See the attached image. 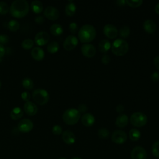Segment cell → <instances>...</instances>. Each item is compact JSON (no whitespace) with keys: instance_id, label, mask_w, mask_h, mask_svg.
Listing matches in <instances>:
<instances>
[{"instance_id":"obj_1","label":"cell","mask_w":159,"mask_h":159,"mask_svg":"<svg viewBox=\"0 0 159 159\" xmlns=\"http://www.w3.org/2000/svg\"><path fill=\"white\" fill-rule=\"evenodd\" d=\"M9 10L13 17L22 18L28 14L29 4L26 0H15L11 4Z\"/></svg>"},{"instance_id":"obj_2","label":"cell","mask_w":159,"mask_h":159,"mask_svg":"<svg viewBox=\"0 0 159 159\" xmlns=\"http://www.w3.org/2000/svg\"><path fill=\"white\" fill-rule=\"evenodd\" d=\"M78 35L80 42L88 43L95 39L96 30L93 25L89 24H84L79 29Z\"/></svg>"},{"instance_id":"obj_3","label":"cell","mask_w":159,"mask_h":159,"mask_svg":"<svg viewBox=\"0 0 159 159\" xmlns=\"http://www.w3.org/2000/svg\"><path fill=\"white\" fill-rule=\"evenodd\" d=\"M111 50L115 55L123 56L129 50V44L126 40L122 39H117L111 45Z\"/></svg>"},{"instance_id":"obj_4","label":"cell","mask_w":159,"mask_h":159,"mask_svg":"<svg viewBox=\"0 0 159 159\" xmlns=\"http://www.w3.org/2000/svg\"><path fill=\"white\" fill-rule=\"evenodd\" d=\"M62 117L65 123L70 125H73L79 121L81 114L78 109L75 108H69L63 112Z\"/></svg>"},{"instance_id":"obj_5","label":"cell","mask_w":159,"mask_h":159,"mask_svg":"<svg viewBox=\"0 0 159 159\" xmlns=\"http://www.w3.org/2000/svg\"><path fill=\"white\" fill-rule=\"evenodd\" d=\"M34 101L39 105H44L49 100L48 93L44 89L39 88L35 89L32 93Z\"/></svg>"},{"instance_id":"obj_6","label":"cell","mask_w":159,"mask_h":159,"mask_svg":"<svg viewBox=\"0 0 159 159\" xmlns=\"http://www.w3.org/2000/svg\"><path fill=\"white\" fill-rule=\"evenodd\" d=\"M130 122L133 126L141 127L147 124V116L142 112H135L131 115Z\"/></svg>"},{"instance_id":"obj_7","label":"cell","mask_w":159,"mask_h":159,"mask_svg":"<svg viewBox=\"0 0 159 159\" xmlns=\"http://www.w3.org/2000/svg\"><path fill=\"white\" fill-rule=\"evenodd\" d=\"M127 139V134L121 130H117L113 132L111 136L112 141L117 144H122Z\"/></svg>"},{"instance_id":"obj_8","label":"cell","mask_w":159,"mask_h":159,"mask_svg":"<svg viewBox=\"0 0 159 159\" xmlns=\"http://www.w3.org/2000/svg\"><path fill=\"white\" fill-rule=\"evenodd\" d=\"M78 43V38L74 35H69L65 39L63 46L66 50H71L76 47Z\"/></svg>"},{"instance_id":"obj_9","label":"cell","mask_w":159,"mask_h":159,"mask_svg":"<svg viewBox=\"0 0 159 159\" xmlns=\"http://www.w3.org/2000/svg\"><path fill=\"white\" fill-rule=\"evenodd\" d=\"M34 127L32 121L29 119H23L18 123L17 128L19 130L23 133H27L32 130Z\"/></svg>"},{"instance_id":"obj_10","label":"cell","mask_w":159,"mask_h":159,"mask_svg":"<svg viewBox=\"0 0 159 159\" xmlns=\"http://www.w3.org/2000/svg\"><path fill=\"white\" fill-rule=\"evenodd\" d=\"M43 14L47 19L52 20H57L60 16L59 11L52 6H47L44 10Z\"/></svg>"},{"instance_id":"obj_11","label":"cell","mask_w":159,"mask_h":159,"mask_svg":"<svg viewBox=\"0 0 159 159\" xmlns=\"http://www.w3.org/2000/svg\"><path fill=\"white\" fill-rule=\"evenodd\" d=\"M35 43L39 45L42 46L47 44L50 40V35L48 32L45 31H41L38 32L34 38Z\"/></svg>"},{"instance_id":"obj_12","label":"cell","mask_w":159,"mask_h":159,"mask_svg":"<svg viewBox=\"0 0 159 159\" xmlns=\"http://www.w3.org/2000/svg\"><path fill=\"white\" fill-rule=\"evenodd\" d=\"M130 156L132 159H146L147 152L143 147L137 146L132 150Z\"/></svg>"},{"instance_id":"obj_13","label":"cell","mask_w":159,"mask_h":159,"mask_svg":"<svg viewBox=\"0 0 159 159\" xmlns=\"http://www.w3.org/2000/svg\"><path fill=\"white\" fill-rule=\"evenodd\" d=\"M104 34L109 39H114L118 35L117 27L111 24H107L103 28Z\"/></svg>"},{"instance_id":"obj_14","label":"cell","mask_w":159,"mask_h":159,"mask_svg":"<svg viewBox=\"0 0 159 159\" xmlns=\"http://www.w3.org/2000/svg\"><path fill=\"white\" fill-rule=\"evenodd\" d=\"M81 51L82 54L88 58L93 57L96 53V47L91 43H84L81 47Z\"/></svg>"},{"instance_id":"obj_15","label":"cell","mask_w":159,"mask_h":159,"mask_svg":"<svg viewBox=\"0 0 159 159\" xmlns=\"http://www.w3.org/2000/svg\"><path fill=\"white\" fill-rule=\"evenodd\" d=\"M81 121L83 125L86 127H91L95 122V118L94 116L89 112L83 114L81 117Z\"/></svg>"},{"instance_id":"obj_16","label":"cell","mask_w":159,"mask_h":159,"mask_svg":"<svg viewBox=\"0 0 159 159\" xmlns=\"http://www.w3.org/2000/svg\"><path fill=\"white\" fill-rule=\"evenodd\" d=\"M24 110L29 116H34L37 112V106L32 101H27L24 105Z\"/></svg>"},{"instance_id":"obj_17","label":"cell","mask_w":159,"mask_h":159,"mask_svg":"<svg viewBox=\"0 0 159 159\" xmlns=\"http://www.w3.org/2000/svg\"><path fill=\"white\" fill-rule=\"evenodd\" d=\"M62 139L65 143L71 145L75 142L76 136L73 132L67 130L62 133Z\"/></svg>"},{"instance_id":"obj_18","label":"cell","mask_w":159,"mask_h":159,"mask_svg":"<svg viewBox=\"0 0 159 159\" xmlns=\"http://www.w3.org/2000/svg\"><path fill=\"white\" fill-rule=\"evenodd\" d=\"M143 27L144 30L149 34H153L155 32L157 29L156 24L152 19H147L143 24Z\"/></svg>"},{"instance_id":"obj_19","label":"cell","mask_w":159,"mask_h":159,"mask_svg":"<svg viewBox=\"0 0 159 159\" xmlns=\"http://www.w3.org/2000/svg\"><path fill=\"white\" fill-rule=\"evenodd\" d=\"M31 55L32 58L35 60L40 61L44 58L45 53L42 48L39 47H35L32 48L31 51Z\"/></svg>"},{"instance_id":"obj_20","label":"cell","mask_w":159,"mask_h":159,"mask_svg":"<svg viewBox=\"0 0 159 159\" xmlns=\"http://www.w3.org/2000/svg\"><path fill=\"white\" fill-rule=\"evenodd\" d=\"M129 122L128 116L125 114H120L116 119V125L120 128L125 127Z\"/></svg>"},{"instance_id":"obj_21","label":"cell","mask_w":159,"mask_h":159,"mask_svg":"<svg viewBox=\"0 0 159 159\" xmlns=\"http://www.w3.org/2000/svg\"><path fill=\"white\" fill-rule=\"evenodd\" d=\"M111 48V43L109 40L102 39L98 44V49L101 52L106 53Z\"/></svg>"},{"instance_id":"obj_22","label":"cell","mask_w":159,"mask_h":159,"mask_svg":"<svg viewBox=\"0 0 159 159\" xmlns=\"http://www.w3.org/2000/svg\"><path fill=\"white\" fill-rule=\"evenodd\" d=\"M24 114L23 110L19 107H14L10 112V117L13 120H18L20 119Z\"/></svg>"},{"instance_id":"obj_23","label":"cell","mask_w":159,"mask_h":159,"mask_svg":"<svg viewBox=\"0 0 159 159\" xmlns=\"http://www.w3.org/2000/svg\"><path fill=\"white\" fill-rule=\"evenodd\" d=\"M30 8L34 13L39 14L43 11V6L41 1L39 0H35L31 2Z\"/></svg>"},{"instance_id":"obj_24","label":"cell","mask_w":159,"mask_h":159,"mask_svg":"<svg viewBox=\"0 0 159 159\" xmlns=\"http://www.w3.org/2000/svg\"><path fill=\"white\" fill-rule=\"evenodd\" d=\"M50 30L52 35H53L55 36H58L63 34V28L60 24L55 23V24H52L50 26Z\"/></svg>"},{"instance_id":"obj_25","label":"cell","mask_w":159,"mask_h":159,"mask_svg":"<svg viewBox=\"0 0 159 159\" xmlns=\"http://www.w3.org/2000/svg\"><path fill=\"white\" fill-rule=\"evenodd\" d=\"M76 6L73 1H70L65 6V13L68 16H73L76 12Z\"/></svg>"},{"instance_id":"obj_26","label":"cell","mask_w":159,"mask_h":159,"mask_svg":"<svg viewBox=\"0 0 159 159\" xmlns=\"http://www.w3.org/2000/svg\"><path fill=\"white\" fill-rule=\"evenodd\" d=\"M129 136L131 140L137 141L140 139L141 137V133L138 129L135 128H133L130 130L129 132Z\"/></svg>"},{"instance_id":"obj_27","label":"cell","mask_w":159,"mask_h":159,"mask_svg":"<svg viewBox=\"0 0 159 159\" xmlns=\"http://www.w3.org/2000/svg\"><path fill=\"white\" fill-rule=\"evenodd\" d=\"M60 46L58 43L57 41H52L50 42L48 45H47V50L48 52L51 53H55L56 52H57L59 50Z\"/></svg>"},{"instance_id":"obj_28","label":"cell","mask_w":159,"mask_h":159,"mask_svg":"<svg viewBox=\"0 0 159 159\" xmlns=\"http://www.w3.org/2000/svg\"><path fill=\"white\" fill-rule=\"evenodd\" d=\"M8 29L12 31V32H16L17 31L19 27H20V24L19 22L16 20L14 19H11V20L9 21L8 24H7Z\"/></svg>"},{"instance_id":"obj_29","label":"cell","mask_w":159,"mask_h":159,"mask_svg":"<svg viewBox=\"0 0 159 159\" xmlns=\"http://www.w3.org/2000/svg\"><path fill=\"white\" fill-rule=\"evenodd\" d=\"M119 35L122 38H127L130 34V29L128 25H124L119 29Z\"/></svg>"},{"instance_id":"obj_30","label":"cell","mask_w":159,"mask_h":159,"mask_svg":"<svg viewBox=\"0 0 159 159\" xmlns=\"http://www.w3.org/2000/svg\"><path fill=\"white\" fill-rule=\"evenodd\" d=\"M22 86L27 89H32L34 88V82L30 78H24L22 81Z\"/></svg>"},{"instance_id":"obj_31","label":"cell","mask_w":159,"mask_h":159,"mask_svg":"<svg viewBox=\"0 0 159 159\" xmlns=\"http://www.w3.org/2000/svg\"><path fill=\"white\" fill-rule=\"evenodd\" d=\"M109 131L106 128L104 127L100 128L98 130V136L102 139H105L107 138L109 136Z\"/></svg>"},{"instance_id":"obj_32","label":"cell","mask_w":159,"mask_h":159,"mask_svg":"<svg viewBox=\"0 0 159 159\" xmlns=\"http://www.w3.org/2000/svg\"><path fill=\"white\" fill-rule=\"evenodd\" d=\"M34 44V42L31 39H26L22 42V47L25 50L30 49Z\"/></svg>"},{"instance_id":"obj_33","label":"cell","mask_w":159,"mask_h":159,"mask_svg":"<svg viewBox=\"0 0 159 159\" xmlns=\"http://www.w3.org/2000/svg\"><path fill=\"white\" fill-rule=\"evenodd\" d=\"M152 152L155 157L159 158V140L153 143L152 146Z\"/></svg>"},{"instance_id":"obj_34","label":"cell","mask_w":159,"mask_h":159,"mask_svg":"<svg viewBox=\"0 0 159 159\" xmlns=\"http://www.w3.org/2000/svg\"><path fill=\"white\" fill-rule=\"evenodd\" d=\"M143 3L142 0H127L126 4L132 7H137Z\"/></svg>"},{"instance_id":"obj_35","label":"cell","mask_w":159,"mask_h":159,"mask_svg":"<svg viewBox=\"0 0 159 159\" xmlns=\"http://www.w3.org/2000/svg\"><path fill=\"white\" fill-rule=\"evenodd\" d=\"M9 11V5L4 1H0V14H5Z\"/></svg>"},{"instance_id":"obj_36","label":"cell","mask_w":159,"mask_h":159,"mask_svg":"<svg viewBox=\"0 0 159 159\" xmlns=\"http://www.w3.org/2000/svg\"><path fill=\"white\" fill-rule=\"evenodd\" d=\"M78 26L76 22H72L69 24V30L72 34L76 33L78 31Z\"/></svg>"},{"instance_id":"obj_37","label":"cell","mask_w":159,"mask_h":159,"mask_svg":"<svg viewBox=\"0 0 159 159\" xmlns=\"http://www.w3.org/2000/svg\"><path fill=\"white\" fill-rule=\"evenodd\" d=\"M52 132L53 134L59 135L62 133V128L59 125H55L52 127Z\"/></svg>"},{"instance_id":"obj_38","label":"cell","mask_w":159,"mask_h":159,"mask_svg":"<svg viewBox=\"0 0 159 159\" xmlns=\"http://www.w3.org/2000/svg\"><path fill=\"white\" fill-rule=\"evenodd\" d=\"M9 42V37L6 34H1L0 35V44L4 45L7 43Z\"/></svg>"},{"instance_id":"obj_39","label":"cell","mask_w":159,"mask_h":159,"mask_svg":"<svg viewBox=\"0 0 159 159\" xmlns=\"http://www.w3.org/2000/svg\"><path fill=\"white\" fill-rule=\"evenodd\" d=\"M88 110V107L85 104H80L78 107V111L81 113H86Z\"/></svg>"},{"instance_id":"obj_40","label":"cell","mask_w":159,"mask_h":159,"mask_svg":"<svg viewBox=\"0 0 159 159\" xmlns=\"http://www.w3.org/2000/svg\"><path fill=\"white\" fill-rule=\"evenodd\" d=\"M111 61V58L110 57L107 55V54H104L101 58V62L104 64V65H107Z\"/></svg>"},{"instance_id":"obj_41","label":"cell","mask_w":159,"mask_h":159,"mask_svg":"<svg viewBox=\"0 0 159 159\" xmlns=\"http://www.w3.org/2000/svg\"><path fill=\"white\" fill-rule=\"evenodd\" d=\"M150 78L154 82L158 81H159V72L154 71L153 73H152L150 75Z\"/></svg>"},{"instance_id":"obj_42","label":"cell","mask_w":159,"mask_h":159,"mask_svg":"<svg viewBox=\"0 0 159 159\" xmlns=\"http://www.w3.org/2000/svg\"><path fill=\"white\" fill-rule=\"evenodd\" d=\"M21 98L22 99L25 101H29V99L30 98V94L27 91H24L21 94Z\"/></svg>"},{"instance_id":"obj_43","label":"cell","mask_w":159,"mask_h":159,"mask_svg":"<svg viewBox=\"0 0 159 159\" xmlns=\"http://www.w3.org/2000/svg\"><path fill=\"white\" fill-rule=\"evenodd\" d=\"M34 20L37 24H41V23H43L45 20H44V18H43V17L42 16L39 15V16H36L35 17Z\"/></svg>"},{"instance_id":"obj_44","label":"cell","mask_w":159,"mask_h":159,"mask_svg":"<svg viewBox=\"0 0 159 159\" xmlns=\"http://www.w3.org/2000/svg\"><path fill=\"white\" fill-rule=\"evenodd\" d=\"M116 111L117 112H119V113H120V114H122V112L124 111V106H123L122 104H118V105L116 107Z\"/></svg>"},{"instance_id":"obj_45","label":"cell","mask_w":159,"mask_h":159,"mask_svg":"<svg viewBox=\"0 0 159 159\" xmlns=\"http://www.w3.org/2000/svg\"><path fill=\"white\" fill-rule=\"evenodd\" d=\"M153 63H154L155 68L157 70H159V55H157L154 58Z\"/></svg>"},{"instance_id":"obj_46","label":"cell","mask_w":159,"mask_h":159,"mask_svg":"<svg viewBox=\"0 0 159 159\" xmlns=\"http://www.w3.org/2000/svg\"><path fill=\"white\" fill-rule=\"evenodd\" d=\"M5 52H6L5 47H4V45L0 44V58L4 55Z\"/></svg>"},{"instance_id":"obj_47","label":"cell","mask_w":159,"mask_h":159,"mask_svg":"<svg viewBox=\"0 0 159 159\" xmlns=\"http://www.w3.org/2000/svg\"><path fill=\"white\" fill-rule=\"evenodd\" d=\"M116 3L118 6H124L126 4V1L125 0H117L116 1Z\"/></svg>"},{"instance_id":"obj_48","label":"cell","mask_w":159,"mask_h":159,"mask_svg":"<svg viewBox=\"0 0 159 159\" xmlns=\"http://www.w3.org/2000/svg\"><path fill=\"white\" fill-rule=\"evenodd\" d=\"M155 11L158 14H159V2H158L155 6Z\"/></svg>"},{"instance_id":"obj_49","label":"cell","mask_w":159,"mask_h":159,"mask_svg":"<svg viewBox=\"0 0 159 159\" xmlns=\"http://www.w3.org/2000/svg\"><path fill=\"white\" fill-rule=\"evenodd\" d=\"M71 159H82V158H80V157H73V158H71Z\"/></svg>"},{"instance_id":"obj_50","label":"cell","mask_w":159,"mask_h":159,"mask_svg":"<svg viewBox=\"0 0 159 159\" xmlns=\"http://www.w3.org/2000/svg\"><path fill=\"white\" fill-rule=\"evenodd\" d=\"M58 159H66L65 158H63V157H61V158H58Z\"/></svg>"},{"instance_id":"obj_51","label":"cell","mask_w":159,"mask_h":159,"mask_svg":"<svg viewBox=\"0 0 159 159\" xmlns=\"http://www.w3.org/2000/svg\"><path fill=\"white\" fill-rule=\"evenodd\" d=\"M1 82L0 81V89H1Z\"/></svg>"}]
</instances>
